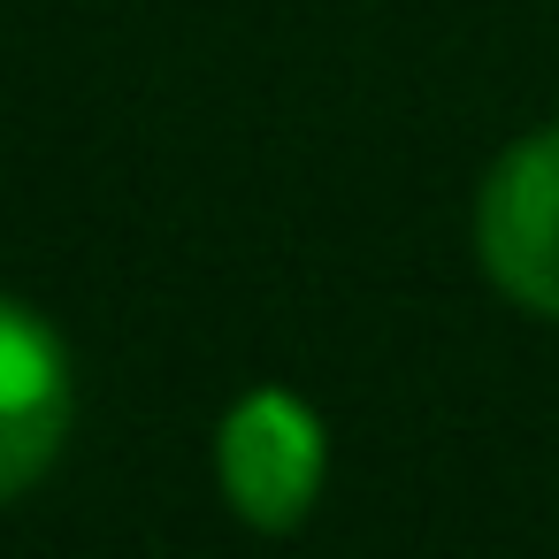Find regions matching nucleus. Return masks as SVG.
Instances as JSON below:
<instances>
[{
	"mask_svg": "<svg viewBox=\"0 0 559 559\" xmlns=\"http://www.w3.org/2000/svg\"><path fill=\"white\" fill-rule=\"evenodd\" d=\"M70 437V353L55 322L0 299V506L24 498Z\"/></svg>",
	"mask_w": 559,
	"mask_h": 559,
	"instance_id": "7ed1b4c3",
	"label": "nucleus"
},
{
	"mask_svg": "<svg viewBox=\"0 0 559 559\" xmlns=\"http://www.w3.org/2000/svg\"><path fill=\"white\" fill-rule=\"evenodd\" d=\"M475 253L513 307L559 322V123L490 162L475 192Z\"/></svg>",
	"mask_w": 559,
	"mask_h": 559,
	"instance_id": "f03ea898",
	"label": "nucleus"
},
{
	"mask_svg": "<svg viewBox=\"0 0 559 559\" xmlns=\"http://www.w3.org/2000/svg\"><path fill=\"white\" fill-rule=\"evenodd\" d=\"M322 467H330V444L314 406H299L276 383L246 391L215 429V475L246 528H269V536L299 528L322 498Z\"/></svg>",
	"mask_w": 559,
	"mask_h": 559,
	"instance_id": "f257e3e1",
	"label": "nucleus"
}]
</instances>
